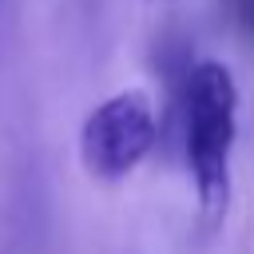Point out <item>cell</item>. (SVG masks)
<instances>
[{"label": "cell", "instance_id": "obj_1", "mask_svg": "<svg viewBox=\"0 0 254 254\" xmlns=\"http://www.w3.org/2000/svg\"><path fill=\"white\" fill-rule=\"evenodd\" d=\"M179 143L194 183L198 222L214 230L230 206V167L238 143V79L222 60H194L179 83Z\"/></svg>", "mask_w": 254, "mask_h": 254}, {"label": "cell", "instance_id": "obj_2", "mask_svg": "<svg viewBox=\"0 0 254 254\" xmlns=\"http://www.w3.org/2000/svg\"><path fill=\"white\" fill-rule=\"evenodd\" d=\"M159 115L147 91L127 87L99 99L79 123V163L95 183H123L155 151Z\"/></svg>", "mask_w": 254, "mask_h": 254}, {"label": "cell", "instance_id": "obj_3", "mask_svg": "<svg viewBox=\"0 0 254 254\" xmlns=\"http://www.w3.org/2000/svg\"><path fill=\"white\" fill-rule=\"evenodd\" d=\"M222 4H226L230 24H234L246 40H254V0H222Z\"/></svg>", "mask_w": 254, "mask_h": 254}]
</instances>
